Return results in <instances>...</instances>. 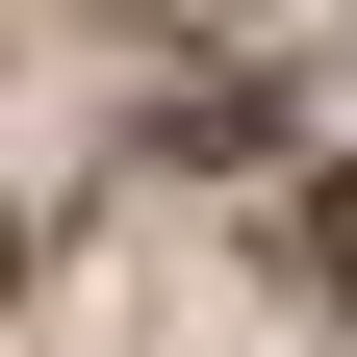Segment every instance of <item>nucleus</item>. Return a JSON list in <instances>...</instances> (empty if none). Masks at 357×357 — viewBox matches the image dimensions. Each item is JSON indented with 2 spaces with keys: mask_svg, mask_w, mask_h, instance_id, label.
Masks as SVG:
<instances>
[{
  "mask_svg": "<svg viewBox=\"0 0 357 357\" xmlns=\"http://www.w3.org/2000/svg\"><path fill=\"white\" fill-rule=\"evenodd\" d=\"M332 281H357V204H332Z\"/></svg>",
  "mask_w": 357,
  "mask_h": 357,
  "instance_id": "obj_1",
  "label": "nucleus"
}]
</instances>
